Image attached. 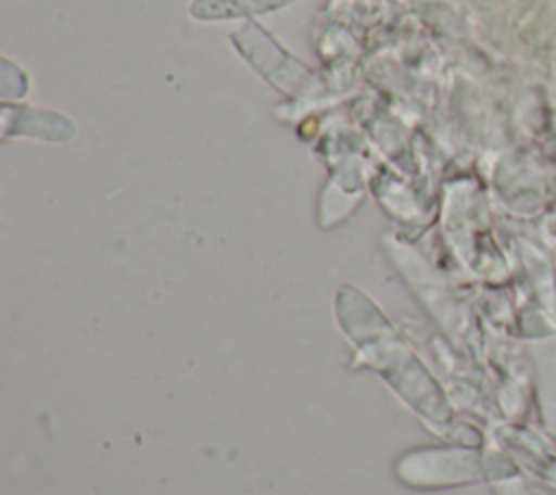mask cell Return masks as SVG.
<instances>
[{
    "instance_id": "obj_1",
    "label": "cell",
    "mask_w": 556,
    "mask_h": 495,
    "mask_svg": "<svg viewBox=\"0 0 556 495\" xmlns=\"http://www.w3.org/2000/svg\"><path fill=\"white\" fill-rule=\"evenodd\" d=\"M530 469L536 475V480L552 491H556V454L545 452L543 447L530 456Z\"/></svg>"
},
{
    "instance_id": "obj_2",
    "label": "cell",
    "mask_w": 556,
    "mask_h": 495,
    "mask_svg": "<svg viewBox=\"0 0 556 495\" xmlns=\"http://www.w3.org/2000/svg\"><path fill=\"white\" fill-rule=\"evenodd\" d=\"M500 495H556L549 486H532L523 475H513L506 486H500Z\"/></svg>"
}]
</instances>
